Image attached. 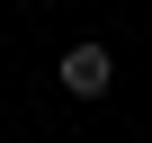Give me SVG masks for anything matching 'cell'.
<instances>
[{"mask_svg": "<svg viewBox=\"0 0 152 143\" xmlns=\"http://www.w3.org/2000/svg\"><path fill=\"white\" fill-rule=\"evenodd\" d=\"M54 81H63L72 98H107V90H116V54H107V45H72Z\"/></svg>", "mask_w": 152, "mask_h": 143, "instance_id": "6da1fadb", "label": "cell"}]
</instances>
